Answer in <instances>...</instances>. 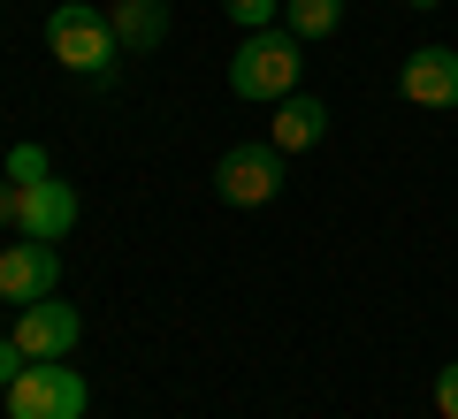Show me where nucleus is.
<instances>
[{"mask_svg": "<svg viewBox=\"0 0 458 419\" xmlns=\"http://www.w3.org/2000/svg\"><path fill=\"white\" fill-rule=\"evenodd\" d=\"M298 69H306V38L291 23H267V31H245V46L229 54V92L252 107H276L298 92Z\"/></svg>", "mask_w": 458, "mask_h": 419, "instance_id": "1", "label": "nucleus"}, {"mask_svg": "<svg viewBox=\"0 0 458 419\" xmlns=\"http://www.w3.org/2000/svg\"><path fill=\"white\" fill-rule=\"evenodd\" d=\"M47 46H54V62H62L69 77H84V84H107L114 62H123L107 8H92V0H62V8H54L47 16Z\"/></svg>", "mask_w": 458, "mask_h": 419, "instance_id": "2", "label": "nucleus"}, {"mask_svg": "<svg viewBox=\"0 0 458 419\" xmlns=\"http://www.w3.org/2000/svg\"><path fill=\"white\" fill-rule=\"evenodd\" d=\"M92 389L69 358H31V366L8 381V419H84Z\"/></svg>", "mask_w": 458, "mask_h": 419, "instance_id": "3", "label": "nucleus"}, {"mask_svg": "<svg viewBox=\"0 0 458 419\" xmlns=\"http://www.w3.org/2000/svg\"><path fill=\"white\" fill-rule=\"evenodd\" d=\"M283 161H291V153L267 146V138L229 146L222 161H214V191H222V206H245V214L276 206V198H283Z\"/></svg>", "mask_w": 458, "mask_h": 419, "instance_id": "4", "label": "nucleus"}, {"mask_svg": "<svg viewBox=\"0 0 458 419\" xmlns=\"http://www.w3.org/2000/svg\"><path fill=\"white\" fill-rule=\"evenodd\" d=\"M62 290V244H0V306H38Z\"/></svg>", "mask_w": 458, "mask_h": 419, "instance_id": "5", "label": "nucleus"}, {"mask_svg": "<svg viewBox=\"0 0 458 419\" xmlns=\"http://www.w3.org/2000/svg\"><path fill=\"white\" fill-rule=\"evenodd\" d=\"M77 229V183L47 176V183H16V237H38V244H62Z\"/></svg>", "mask_w": 458, "mask_h": 419, "instance_id": "6", "label": "nucleus"}, {"mask_svg": "<svg viewBox=\"0 0 458 419\" xmlns=\"http://www.w3.org/2000/svg\"><path fill=\"white\" fill-rule=\"evenodd\" d=\"M77 336H84V313L62 306V297H38V306L16 313V343H23V358H77Z\"/></svg>", "mask_w": 458, "mask_h": 419, "instance_id": "7", "label": "nucleus"}, {"mask_svg": "<svg viewBox=\"0 0 458 419\" xmlns=\"http://www.w3.org/2000/svg\"><path fill=\"white\" fill-rule=\"evenodd\" d=\"M397 92H405L412 107L451 114L458 107V46H412L405 69H397Z\"/></svg>", "mask_w": 458, "mask_h": 419, "instance_id": "8", "label": "nucleus"}, {"mask_svg": "<svg viewBox=\"0 0 458 419\" xmlns=\"http://www.w3.org/2000/svg\"><path fill=\"white\" fill-rule=\"evenodd\" d=\"M321 138H328V99H313V92H291V99H276L267 146H283V153H306V146H321Z\"/></svg>", "mask_w": 458, "mask_h": 419, "instance_id": "9", "label": "nucleus"}, {"mask_svg": "<svg viewBox=\"0 0 458 419\" xmlns=\"http://www.w3.org/2000/svg\"><path fill=\"white\" fill-rule=\"evenodd\" d=\"M107 23H114V46L123 54H153L168 38V0H114Z\"/></svg>", "mask_w": 458, "mask_h": 419, "instance_id": "10", "label": "nucleus"}, {"mask_svg": "<svg viewBox=\"0 0 458 419\" xmlns=\"http://www.w3.org/2000/svg\"><path fill=\"white\" fill-rule=\"evenodd\" d=\"M283 23H291L298 38H328L344 23V0H283Z\"/></svg>", "mask_w": 458, "mask_h": 419, "instance_id": "11", "label": "nucleus"}, {"mask_svg": "<svg viewBox=\"0 0 458 419\" xmlns=\"http://www.w3.org/2000/svg\"><path fill=\"white\" fill-rule=\"evenodd\" d=\"M47 176H54L47 146H31V138H16V146H8V183H47Z\"/></svg>", "mask_w": 458, "mask_h": 419, "instance_id": "12", "label": "nucleus"}, {"mask_svg": "<svg viewBox=\"0 0 458 419\" xmlns=\"http://www.w3.org/2000/svg\"><path fill=\"white\" fill-rule=\"evenodd\" d=\"M229 23L237 31H267V23H283V0H222Z\"/></svg>", "mask_w": 458, "mask_h": 419, "instance_id": "13", "label": "nucleus"}, {"mask_svg": "<svg viewBox=\"0 0 458 419\" xmlns=\"http://www.w3.org/2000/svg\"><path fill=\"white\" fill-rule=\"evenodd\" d=\"M436 412H443V419H458V366H443V373H436Z\"/></svg>", "mask_w": 458, "mask_h": 419, "instance_id": "14", "label": "nucleus"}, {"mask_svg": "<svg viewBox=\"0 0 458 419\" xmlns=\"http://www.w3.org/2000/svg\"><path fill=\"white\" fill-rule=\"evenodd\" d=\"M23 366H31V358H23V343H16V336H0V389L16 381V373H23Z\"/></svg>", "mask_w": 458, "mask_h": 419, "instance_id": "15", "label": "nucleus"}, {"mask_svg": "<svg viewBox=\"0 0 458 419\" xmlns=\"http://www.w3.org/2000/svg\"><path fill=\"white\" fill-rule=\"evenodd\" d=\"M0 229H16V183L0 176Z\"/></svg>", "mask_w": 458, "mask_h": 419, "instance_id": "16", "label": "nucleus"}, {"mask_svg": "<svg viewBox=\"0 0 458 419\" xmlns=\"http://www.w3.org/2000/svg\"><path fill=\"white\" fill-rule=\"evenodd\" d=\"M405 8H443V0H405Z\"/></svg>", "mask_w": 458, "mask_h": 419, "instance_id": "17", "label": "nucleus"}]
</instances>
